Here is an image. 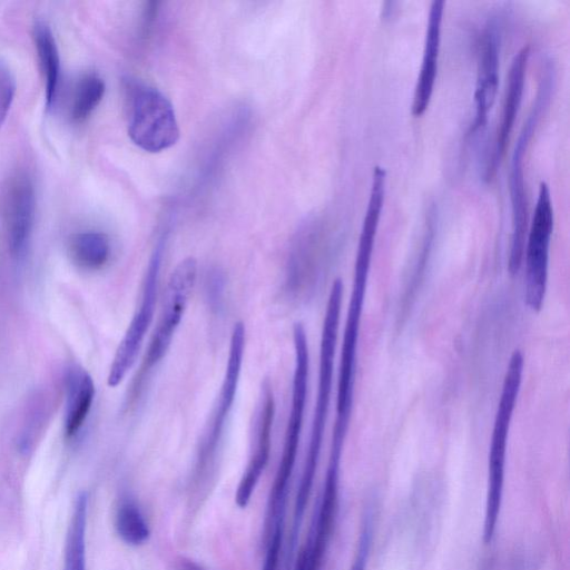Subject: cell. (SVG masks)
I'll return each instance as SVG.
<instances>
[{
    "instance_id": "6da1fadb",
    "label": "cell",
    "mask_w": 570,
    "mask_h": 570,
    "mask_svg": "<svg viewBox=\"0 0 570 570\" xmlns=\"http://www.w3.org/2000/svg\"><path fill=\"white\" fill-rule=\"evenodd\" d=\"M381 213L377 205L366 207L358 238L340 357L336 417L331 444L335 450H343L353 409L360 327Z\"/></svg>"
},
{
    "instance_id": "7a4b0ae2",
    "label": "cell",
    "mask_w": 570,
    "mask_h": 570,
    "mask_svg": "<svg viewBox=\"0 0 570 570\" xmlns=\"http://www.w3.org/2000/svg\"><path fill=\"white\" fill-rule=\"evenodd\" d=\"M343 292L344 285L342 279L338 277L332 285L322 326L317 393L311 425L308 448L295 499L293 528L289 539L292 541H296L298 534V529L301 527L313 488L323 444L333 389L334 364Z\"/></svg>"
},
{
    "instance_id": "3957f363",
    "label": "cell",
    "mask_w": 570,
    "mask_h": 570,
    "mask_svg": "<svg viewBox=\"0 0 570 570\" xmlns=\"http://www.w3.org/2000/svg\"><path fill=\"white\" fill-rule=\"evenodd\" d=\"M306 331L302 323L293 326L294 372L292 403L285 429L279 464L271 489L265 529L284 521L288 485L294 471L307 399L309 353Z\"/></svg>"
},
{
    "instance_id": "277c9868",
    "label": "cell",
    "mask_w": 570,
    "mask_h": 570,
    "mask_svg": "<svg viewBox=\"0 0 570 570\" xmlns=\"http://www.w3.org/2000/svg\"><path fill=\"white\" fill-rule=\"evenodd\" d=\"M524 358L515 350L507 366L498 403L488 455V487L483 523V542H492L500 515L508 435L522 383Z\"/></svg>"
},
{
    "instance_id": "5b68a950",
    "label": "cell",
    "mask_w": 570,
    "mask_h": 570,
    "mask_svg": "<svg viewBox=\"0 0 570 570\" xmlns=\"http://www.w3.org/2000/svg\"><path fill=\"white\" fill-rule=\"evenodd\" d=\"M128 135L145 151L159 153L174 146L179 127L170 101L157 89L128 82Z\"/></svg>"
},
{
    "instance_id": "8992f818",
    "label": "cell",
    "mask_w": 570,
    "mask_h": 570,
    "mask_svg": "<svg viewBox=\"0 0 570 570\" xmlns=\"http://www.w3.org/2000/svg\"><path fill=\"white\" fill-rule=\"evenodd\" d=\"M552 82L551 76H542L535 101L519 134L511 157L509 190L512 210V233L508 264L511 275L518 274L521 268L527 237L528 202L524 186L523 159L540 115L550 98Z\"/></svg>"
},
{
    "instance_id": "52a82bcc",
    "label": "cell",
    "mask_w": 570,
    "mask_h": 570,
    "mask_svg": "<svg viewBox=\"0 0 570 570\" xmlns=\"http://www.w3.org/2000/svg\"><path fill=\"white\" fill-rule=\"evenodd\" d=\"M164 248L165 242L160 239L150 256L139 304L116 350L109 368L107 383L110 387L118 386L135 364L154 320Z\"/></svg>"
},
{
    "instance_id": "ba28073f",
    "label": "cell",
    "mask_w": 570,
    "mask_h": 570,
    "mask_svg": "<svg viewBox=\"0 0 570 570\" xmlns=\"http://www.w3.org/2000/svg\"><path fill=\"white\" fill-rule=\"evenodd\" d=\"M196 277L197 261L194 257L184 258L171 272L164 294L160 314L142 360V376L151 371L167 354L184 317Z\"/></svg>"
},
{
    "instance_id": "9c48e42d",
    "label": "cell",
    "mask_w": 570,
    "mask_h": 570,
    "mask_svg": "<svg viewBox=\"0 0 570 570\" xmlns=\"http://www.w3.org/2000/svg\"><path fill=\"white\" fill-rule=\"evenodd\" d=\"M246 330L237 322L232 331L226 367L219 393L213 406L199 444L196 473L200 475L214 461L239 385L245 354Z\"/></svg>"
},
{
    "instance_id": "30bf717a",
    "label": "cell",
    "mask_w": 570,
    "mask_h": 570,
    "mask_svg": "<svg viewBox=\"0 0 570 570\" xmlns=\"http://www.w3.org/2000/svg\"><path fill=\"white\" fill-rule=\"evenodd\" d=\"M553 229V207L549 186L541 181L538 199L525 239L524 299L533 312L542 308L549 269V250Z\"/></svg>"
},
{
    "instance_id": "8fae6325",
    "label": "cell",
    "mask_w": 570,
    "mask_h": 570,
    "mask_svg": "<svg viewBox=\"0 0 570 570\" xmlns=\"http://www.w3.org/2000/svg\"><path fill=\"white\" fill-rule=\"evenodd\" d=\"M275 415V400L272 384L266 380L262 385L257 410L253 449L246 469L235 493V503L244 509L268 464L272 448V429Z\"/></svg>"
},
{
    "instance_id": "7c38bea8",
    "label": "cell",
    "mask_w": 570,
    "mask_h": 570,
    "mask_svg": "<svg viewBox=\"0 0 570 570\" xmlns=\"http://www.w3.org/2000/svg\"><path fill=\"white\" fill-rule=\"evenodd\" d=\"M36 215V193L30 176L16 174L4 195V222L11 255L22 258L28 249Z\"/></svg>"
},
{
    "instance_id": "4fadbf2b",
    "label": "cell",
    "mask_w": 570,
    "mask_h": 570,
    "mask_svg": "<svg viewBox=\"0 0 570 570\" xmlns=\"http://www.w3.org/2000/svg\"><path fill=\"white\" fill-rule=\"evenodd\" d=\"M499 52H500V32L497 23L490 22L481 39L478 72L474 90L475 114L471 130L475 131L488 119V112L491 109L499 85Z\"/></svg>"
},
{
    "instance_id": "5bb4252c",
    "label": "cell",
    "mask_w": 570,
    "mask_h": 570,
    "mask_svg": "<svg viewBox=\"0 0 570 570\" xmlns=\"http://www.w3.org/2000/svg\"><path fill=\"white\" fill-rule=\"evenodd\" d=\"M529 55L530 47L523 46L518 52H515L511 60L507 77L501 119L497 131L491 160L488 163V167L485 169L488 179L493 175L498 163L503 156L521 105Z\"/></svg>"
},
{
    "instance_id": "9a60e30c",
    "label": "cell",
    "mask_w": 570,
    "mask_h": 570,
    "mask_svg": "<svg viewBox=\"0 0 570 570\" xmlns=\"http://www.w3.org/2000/svg\"><path fill=\"white\" fill-rule=\"evenodd\" d=\"M443 0L430 4L421 68L416 78L411 105L412 115L421 116L428 108L438 73V59L441 47Z\"/></svg>"
},
{
    "instance_id": "2e32d148",
    "label": "cell",
    "mask_w": 570,
    "mask_h": 570,
    "mask_svg": "<svg viewBox=\"0 0 570 570\" xmlns=\"http://www.w3.org/2000/svg\"><path fill=\"white\" fill-rule=\"evenodd\" d=\"M95 384L90 374L71 367L66 375L65 431L68 438L77 435L82 428L94 402Z\"/></svg>"
},
{
    "instance_id": "e0dca14e",
    "label": "cell",
    "mask_w": 570,
    "mask_h": 570,
    "mask_svg": "<svg viewBox=\"0 0 570 570\" xmlns=\"http://www.w3.org/2000/svg\"><path fill=\"white\" fill-rule=\"evenodd\" d=\"M33 40L39 66L45 81L46 108L49 110L56 105L60 83V57L57 42L50 26L38 20L33 26Z\"/></svg>"
},
{
    "instance_id": "ac0fdd59",
    "label": "cell",
    "mask_w": 570,
    "mask_h": 570,
    "mask_svg": "<svg viewBox=\"0 0 570 570\" xmlns=\"http://www.w3.org/2000/svg\"><path fill=\"white\" fill-rule=\"evenodd\" d=\"M88 493H78L69 521L62 570H86Z\"/></svg>"
},
{
    "instance_id": "d6986e66",
    "label": "cell",
    "mask_w": 570,
    "mask_h": 570,
    "mask_svg": "<svg viewBox=\"0 0 570 570\" xmlns=\"http://www.w3.org/2000/svg\"><path fill=\"white\" fill-rule=\"evenodd\" d=\"M70 254L77 265L95 271L104 267L110 257V243L100 232H82L72 236Z\"/></svg>"
},
{
    "instance_id": "ffe728a7",
    "label": "cell",
    "mask_w": 570,
    "mask_h": 570,
    "mask_svg": "<svg viewBox=\"0 0 570 570\" xmlns=\"http://www.w3.org/2000/svg\"><path fill=\"white\" fill-rule=\"evenodd\" d=\"M118 537L128 546L144 544L150 537L149 525L139 508L130 498L122 499L115 514Z\"/></svg>"
},
{
    "instance_id": "44dd1931",
    "label": "cell",
    "mask_w": 570,
    "mask_h": 570,
    "mask_svg": "<svg viewBox=\"0 0 570 570\" xmlns=\"http://www.w3.org/2000/svg\"><path fill=\"white\" fill-rule=\"evenodd\" d=\"M105 90V81L99 75L95 72L83 75L75 88L70 107L71 119L75 122L85 121L102 100Z\"/></svg>"
},
{
    "instance_id": "7402d4cb",
    "label": "cell",
    "mask_w": 570,
    "mask_h": 570,
    "mask_svg": "<svg viewBox=\"0 0 570 570\" xmlns=\"http://www.w3.org/2000/svg\"><path fill=\"white\" fill-rule=\"evenodd\" d=\"M373 537V512L368 509L364 517L355 558L350 570H365Z\"/></svg>"
},
{
    "instance_id": "603a6c76",
    "label": "cell",
    "mask_w": 570,
    "mask_h": 570,
    "mask_svg": "<svg viewBox=\"0 0 570 570\" xmlns=\"http://www.w3.org/2000/svg\"><path fill=\"white\" fill-rule=\"evenodd\" d=\"M16 89V78L9 66L0 58V127L11 108Z\"/></svg>"
},
{
    "instance_id": "cb8c5ba5",
    "label": "cell",
    "mask_w": 570,
    "mask_h": 570,
    "mask_svg": "<svg viewBox=\"0 0 570 570\" xmlns=\"http://www.w3.org/2000/svg\"><path fill=\"white\" fill-rule=\"evenodd\" d=\"M266 551L262 570H278L283 546L284 524L277 523L265 534Z\"/></svg>"
},
{
    "instance_id": "d4e9b609",
    "label": "cell",
    "mask_w": 570,
    "mask_h": 570,
    "mask_svg": "<svg viewBox=\"0 0 570 570\" xmlns=\"http://www.w3.org/2000/svg\"><path fill=\"white\" fill-rule=\"evenodd\" d=\"M177 570H205V569L196 561L183 558L178 562Z\"/></svg>"
},
{
    "instance_id": "484cf974",
    "label": "cell",
    "mask_w": 570,
    "mask_h": 570,
    "mask_svg": "<svg viewBox=\"0 0 570 570\" xmlns=\"http://www.w3.org/2000/svg\"><path fill=\"white\" fill-rule=\"evenodd\" d=\"M294 570H303L299 564H294Z\"/></svg>"
}]
</instances>
